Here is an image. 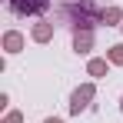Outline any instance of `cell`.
Masks as SVG:
<instances>
[{"label": "cell", "mask_w": 123, "mask_h": 123, "mask_svg": "<svg viewBox=\"0 0 123 123\" xmlns=\"http://www.w3.org/2000/svg\"><path fill=\"white\" fill-rule=\"evenodd\" d=\"M47 123H63V120H57V117H50V120H47Z\"/></svg>", "instance_id": "11"}, {"label": "cell", "mask_w": 123, "mask_h": 123, "mask_svg": "<svg viewBox=\"0 0 123 123\" xmlns=\"http://www.w3.org/2000/svg\"><path fill=\"white\" fill-rule=\"evenodd\" d=\"M120 27H123V23H120Z\"/></svg>", "instance_id": "13"}, {"label": "cell", "mask_w": 123, "mask_h": 123, "mask_svg": "<svg viewBox=\"0 0 123 123\" xmlns=\"http://www.w3.org/2000/svg\"><path fill=\"white\" fill-rule=\"evenodd\" d=\"M63 13L70 17V23H77L83 30L93 27V3H90V0H67V3H63Z\"/></svg>", "instance_id": "1"}, {"label": "cell", "mask_w": 123, "mask_h": 123, "mask_svg": "<svg viewBox=\"0 0 123 123\" xmlns=\"http://www.w3.org/2000/svg\"><path fill=\"white\" fill-rule=\"evenodd\" d=\"M110 63H123V43H117V47H110Z\"/></svg>", "instance_id": "8"}, {"label": "cell", "mask_w": 123, "mask_h": 123, "mask_svg": "<svg viewBox=\"0 0 123 123\" xmlns=\"http://www.w3.org/2000/svg\"><path fill=\"white\" fill-rule=\"evenodd\" d=\"M50 37H53V27H50V23H37V27H33V40L47 43Z\"/></svg>", "instance_id": "5"}, {"label": "cell", "mask_w": 123, "mask_h": 123, "mask_svg": "<svg viewBox=\"0 0 123 123\" xmlns=\"http://www.w3.org/2000/svg\"><path fill=\"white\" fill-rule=\"evenodd\" d=\"M3 47H7V53H17L23 47V37L20 33H7V37H3Z\"/></svg>", "instance_id": "6"}, {"label": "cell", "mask_w": 123, "mask_h": 123, "mask_svg": "<svg viewBox=\"0 0 123 123\" xmlns=\"http://www.w3.org/2000/svg\"><path fill=\"white\" fill-rule=\"evenodd\" d=\"M86 70H90V77H103V73H106V60H90Z\"/></svg>", "instance_id": "7"}, {"label": "cell", "mask_w": 123, "mask_h": 123, "mask_svg": "<svg viewBox=\"0 0 123 123\" xmlns=\"http://www.w3.org/2000/svg\"><path fill=\"white\" fill-rule=\"evenodd\" d=\"M117 20H123V13L117 10V7H110V10L103 13V23H117Z\"/></svg>", "instance_id": "9"}, {"label": "cell", "mask_w": 123, "mask_h": 123, "mask_svg": "<svg viewBox=\"0 0 123 123\" xmlns=\"http://www.w3.org/2000/svg\"><path fill=\"white\" fill-rule=\"evenodd\" d=\"M3 123H20V113H7V120Z\"/></svg>", "instance_id": "10"}, {"label": "cell", "mask_w": 123, "mask_h": 123, "mask_svg": "<svg viewBox=\"0 0 123 123\" xmlns=\"http://www.w3.org/2000/svg\"><path fill=\"white\" fill-rule=\"evenodd\" d=\"M90 100H93V86L86 83V86H80V90L70 97V110H73V113H83V110L90 106Z\"/></svg>", "instance_id": "3"}, {"label": "cell", "mask_w": 123, "mask_h": 123, "mask_svg": "<svg viewBox=\"0 0 123 123\" xmlns=\"http://www.w3.org/2000/svg\"><path fill=\"white\" fill-rule=\"evenodd\" d=\"M120 110H123V100H120Z\"/></svg>", "instance_id": "12"}, {"label": "cell", "mask_w": 123, "mask_h": 123, "mask_svg": "<svg viewBox=\"0 0 123 123\" xmlns=\"http://www.w3.org/2000/svg\"><path fill=\"white\" fill-rule=\"evenodd\" d=\"M7 3H10V10L20 13V17H27V13H43V10L50 7V0H7Z\"/></svg>", "instance_id": "2"}, {"label": "cell", "mask_w": 123, "mask_h": 123, "mask_svg": "<svg viewBox=\"0 0 123 123\" xmlns=\"http://www.w3.org/2000/svg\"><path fill=\"white\" fill-rule=\"evenodd\" d=\"M90 43H93V33L90 30H77V37H73V47H77V53H90Z\"/></svg>", "instance_id": "4"}]
</instances>
